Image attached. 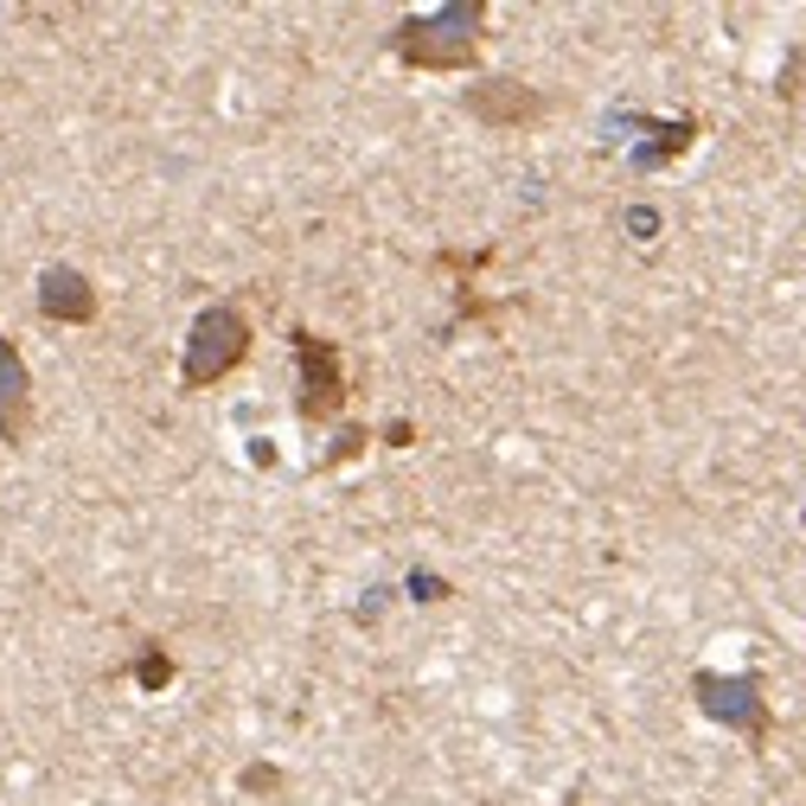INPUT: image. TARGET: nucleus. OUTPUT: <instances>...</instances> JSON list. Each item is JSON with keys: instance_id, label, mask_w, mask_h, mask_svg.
<instances>
[{"instance_id": "nucleus-1", "label": "nucleus", "mask_w": 806, "mask_h": 806, "mask_svg": "<svg viewBox=\"0 0 806 806\" xmlns=\"http://www.w3.org/2000/svg\"><path fill=\"white\" fill-rule=\"evenodd\" d=\"M244 352H250V321H244L237 307H205V314L192 321L180 378L192 391H205V384H219L231 366H244Z\"/></svg>"}, {"instance_id": "nucleus-2", "label": "nucleus", "mask_w": 806, "mask_h": 806, "mask_svg": "<svg viewBox=\"0 0 806 806\" xmlns=\"http://www.w3.org/2000/svg\"><path fill=\"white\" fill-rule=\"evenodd\" d=\"M294 352H301V416H333L346 398V378H339V352L314 333H294Z\"/></svg>"}, {"instance_id": "nucleus-3", "label": "nucleus", "mask_w": 806, "mask_h": 806, "mask_svg": "<svg viewBox=\"0 0 806 806\" xmlns=\"http://www.w3.org/2000/svg\"><path fill=\"white\" fill-rule=\"evenodd\" d=\"M38 314L58 321V327H90V321H97V289H90V276L52 262V269L38 276Z\"/></svg>"}, {"instance_id": "nucleus-4", "label": "nucleus", "mask_w": 806, "mask_h": 806, "mask_svg": "<svg viewBox=\"0 0 806 806\" xmlns=\"http://www.w3.org/2000/svg\"><path fill=\"white\" fill-rule=\"evenodd\" d=\"M33 429V378L20 366V346L13 339H0V441H26Z\"/></svg>"}, {"instance_id": "nucleus-5", "label": "nucleus", "mask_w": 806, "mask_h": 806, "mask_svg": "<svg viewBox=\"0 0 806 806\" xmlns=\"http://www.w3.org/2000/svg\"><path fill=\"white\" fill-rule=\"evenodd\" d=\"M697 692H704V710L710 717H724V724H742L749 736L769 730V710H762V697H755V679H697Z\"/></svg>"}, {"instance_id": "nucleus-6", "label": "nucleus", "mask_w": 806, "mask_h": 806, "mask_svg": "<svg viewBox=\"0 0 806 806\" xmlns=\"http://www.w3.org/2000/svg\"><path fill=\"white\" fill-rule=\"evenodd\" d=\"M448 26L441 20H410L403 26V58L410 65H436V71H448V65H474V38H441Z\"/></svg>"}, {"instance_id": "nucleus-7", "label": "nucleus", "mask_w": 806, "mask_h": 806, "mask_svg": "<svg viewBox=\"0 0 806 806\" xmlns=\"http://www.w3.org/2000/svg\"><path fill=\"white\" fill-rule=\"evenodd\" d=\"M468 110H474L480 122L513 128V122H531V115H538V97L518 90V83H506V77H493V83H474V90H468Z\"/></svg>"}, {"instance_id": "nucleus-8", "label": "nucleus", "mask_w": 806, "mask_h": 806, "mask_svg": "<svg viewBox=\"0 0 806 806\" xmlns=\"http://www.w3.org/2000/svg\"><path fill=\"white\" fill-rule=\"evenodd\" d=\"M142 685H167V660H160V653L142 665Z\"/></svg>"}]
</instances>
